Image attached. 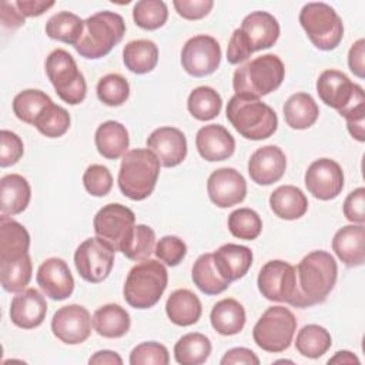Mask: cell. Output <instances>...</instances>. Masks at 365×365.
I'll return each mask as SVG.
<instances>
[{
	"mask_svg": "<svg viewBox=\"0 0 365 365\" xmlns=\"http://www.w3.org/2000/svg\"><path fill=\"white\" fill-rule=\"evenodd\" d=\"M33 265L29 254L0 261L1 285L7 292H21L31 279Z\"/></svg>",
	"mask_w": 365,
	"mask_h": 365,
	"instance_id": "obj_37",
	"label": "cell"
},
{
	"mask_svg": "<svg viewBox=\"0 0 365 365\" xmlns=\"http://www.w3.org/2000/svg\"><path fill=\"white\" fill-rule=\"evenodd\" d=\"M328 364H359V359L349 351H338L328 359Z\"/></svg>",
	"mask_w": 365,
	"mask_h": 365,
	"instance_id": "obj_60",
	"label": "cell"
},
{
	"mask_svg": "<svg viewBox=\"0 0 365 365\" xmlns=\"http://www.w3.org/2000/svg\"><path fill=\"white\" fill-rule=\"evenodd\" d=\"M317 93L327 106L335 108L341 115L352 108L365 106L362 87L352 83L339 70L322 71L317 80Z\"/></svg>",
	"mask_w": 365,
	"mask_h": 365,
	"instance_id": "obj_10",
	"label": "cell"
},
{
	"mask_svg": "<svg viewBox=\"0 0 365 365\" xmlns=\"http://www.w3.org/2000/svg\"><path fill=\"white\" fill-rule=\"evenodd\" d=\"M154 252L160 261L165 262L168 267H175L184 259L187 254V245L181 238L175 235H165L158 240Z\"/></svg>",
	"mask_w": 365,
	"mask_h": 365,
	"instance_id": "obj_49",
	"label": "cell"
},
{
	"mask_svg": "<svg viewBox=\"0 0 365 365\" xmlns=\"http://www.w3.org/2000/svg\"><path fill=\"white\" fill-rule=\"evenodd\" d=\"M365 188L359 187L348 194V197L344 201V215L348 221L354 224H362L365 222Z\"/></svg>",
	"mask_w": 365,
	"mask_h": 365,
	"instance_id": "obj_51",
	"label": "cell"
},
{
	"mask_svg": "<svg viewBox=\"0 0 365 365\" xmlns=\"http://www.w3.org/2000/svg\"><path fill=\"white\" fill-rule=\"evenodd\" d=\"M155 250V232L151 227L144 224L134 225L133 234L121 251L131 261H144Z\"/></svg>",
	"mask_w": 365,
	"mask_h": 365,
	"instance_id": "obj_45",
	"label": "cell"
},
{
	"mask_svg": "<svg viewBox=\"0 0 365 365\" xmlns=\"http://www.w3.org/2000/svg\"><path fill=\"white\" fill-rule=\"evenodd\" d=\"M168 362L170 355L167 348L154 341L137 345L130 354L131 365H167Z\"/></svg>",
	"mask_w": 365,
	"mask_h": 365,
	"instance_id": "obj_48",
	"label": "cell"
},
{
	"mask_svg": "<svg viewBox=\"0 0 365 365\" xmlns=\"http://www.w3.org/2000/svg\"><path fill=\"white\" fill-rule=\"evenodd\" d=\"M221 107V96L208 86L194 88L187 100V108L190 114L200 121H208L215 118L220 114Z\"/></svg>",
	"mask_w": 365,
	"mask_h": 365,
	"instance_id": "obj_40",
	"label": "cell"
},
{
	"mask_svg": "<svg viewBox=\"0 0 365 365\" xmlns=\"http://www.w3.org/2000/svg\"><path fill=\"white\" fill-rule=\"evenodd\" d=\"M0 20H1V24L6 29L16 30V29H19V27H21L24 24L26 17L16 7L14 1L3 0L0 3Z\"/></svg>",
	"mask_w": 365,
	"mask_h": 365,
	"instance_id": "obj_56",
	"label": "cell"
},
{
	"mask_svg": "<svg viewBox=\"0 0 365 365\" xmlns=\"http://www.w3.org/2000/svg\"><path fill=\"white\" fill-rule=\"evenodd\" d=\"M16 7L24 17H37L54 6V1H41V0H17L14 1Z\"/></svg>",
	"mask_w": 365,
	"mask_h": 365,
	"instance_id": "obj_58",
	"label": "cell"
},
{
	"mask_svg": "<svg viewBox=\"0 0 365 365\" xmlns=\"http://www.w3.org/2000/svg\"><path fill=\"white\" fill-rule=\"evenodd\" d=\"M305 187L309 194L322 201L338 197L344 188L341 165L331 158L315 160L305 173Z\"/></svg>",
	"mask_w": 365,
	"mask_h": 365,
	"instance_id": "obj_16",
	"label": "cell"
},
{
	"mask_svg": "<svg viewBox=\"0 0 365 365\" xmlns=\"http://www.w3.org/2000/svg\"><path fill=\"white\" fill-rule=\"evenodd\" d=\"M285 76V67L275 54H264L235 70L232 88L237 96L259 98L277 90Z\"/></svg>",
	"mask_w": 365,
	"mask_h": 365,
	"instance_id": "obj_4",
	"label": "cell"
},
{
	"mask_svg": "<svg viewBox=\"0 0 365 365\" xmlns=\"http://www.w3.org/2000/svg\"><path fill=\"white\" fill-rule=\"evenodd\" d=\"M240 31L251 53H254L275 44L279 37V24L277 19L267 11H252L244 17Z\"/></svg>",
	"mask_w": 365,
	"mask_h": 365,
	"instance_id": "obj_21",
	"label": "cell"
},
{
	"mask_svg": "<svg viewBox=\"0 0 365 365\" xmlns=\"http://www.w3.org/2000/svg\"><path fill=\"white\" fill-rule=\"evenodd\" d=\"M332 250L346 267H359L365 262V228L352 224L339 228L332 238Z\"/></svg>",
	"mask_w": 365,
	"mask_h": 365,
	"instance_id": "obj_24",
	"label": "cell"
},
{
	"mask_svg": "<svg viewBox=\"0 0 365 365\" xmlns=\"http://www.w3.org/2000/svg\"><path fill=\"white\" fill-rule=\"evenodd\" d=\"M346 120V127L349 134L364 143L365 141V106H361L358 108H352L348 113L342 115Z\"/></svg>",
	"mask_w": 365,
	"mask_h": 365,
	"instance_id": "obj_54",
	"label": "cell"
},
{
	"mask_svg": "<svg viewBox=\"0 0 365 365\" xmlns=\"http://www.w3.org/2000/svg\"><path fill=\"white\" fill-rule=\"evenodd\" d=\"M227 120L231 125L248 140H265L271 137L278 127L275 111L259 98L232 96L227 104Z\"/></svg>",
	"mask_w": 365,
	"mask_h": 365,
	"instance_id": "obj_2",
	"label": "cell"
},
{
	"mask_svg": "<svg viewBox=\"0 0 365 365\" xmlns=\"http://www.w3.org/2000/svg\"><path fill=\"white\" fill-rule=\"evenodd\" d=\"M191 275L197 288L207 295L221 294L230 287V282L225 281L217 271L214 257L210 252L202 254L197 258L192 265Z\"/></svg>",
	"mask_w": 365,
	"mask_h": 365,
	"instance_id": "obj_35",
	"label": "cell"
},
{
	"mask_svg": "<svg viewBox=\"0 0 365 365\" xmlns=\"http://www.w3.org/2000/svg\"><path fill=\"white\" fill-rule=\"evenodd\" d=\"M130 96L128 81L117 74L111 73L100 78L97 84V97L101 103L110 107H117L125 103Z\"/></svg>",
	"mask_w": 365,
	"mask_h": 365,
	"instance_id": "obj_46",
	"label": "cell"
},
{
	"mask_svg": "<svg viewBox=\"0 0 365 365\" xmlns=\"http://www.w3.org/2000/svg\"><path fill=\"white\" fill-rule=\"evenodd\" d=\"M93 225L98 238L107 241L115 251H123L133 234L135 215L128 207L111 202L98 210Z\"/></svg>",
	"mask_w": 365,
	"mask_h": 365,
	"instance_id": "obj_13",
	"label": "cell"
},
{
	"mask_svg": "<svg viewBox=\"0 0 365 365\" xmlns=\"http://www.w3.org/2000/svg\"><path fill=\"white\" fill-rule=\"evenodd\" d=\"M221 61L218 41L207 34H198L185 41L181 50V66L194 77L212 74Z\"/></svg>",
	"mask_w": 365,
	"mask_h": 365,
	"instance_id": "obj_14",
	"label": "cell"
},
{
	"mask_svg": "<svg viewBox=\"0 0 365 365\" xmlns=\"http://www.w3.org/2000/svg\"><path fill=\"white\" fill-rule=\"evenodd\" d=\"M214 262L220 275L228 281L242 278L252 264V251L245 245L224 244L214 254Z\"/></svg>",
	"mask_w": 365,
	"mask_h": 365,
	"instance_id": "obj_25",
	"label": "cell"
},
{
	"mask_svg": "<svg viewBox=\"0 0 365 365\" xmlns=\"http://www.w3.org/2000/svg\"><path fill=\"white\" fill-rule=\"evenodd\" d=\"M285 123L294 130H305L314 125L319 115L315 100L307 93L292 94L284 104Z\"/></svg>",
	"mask_w": 365,
	"mask_h": 365,
	"instance_id": "obj_33",
	"label": "cell"
},
{
	"mask_svg": "<svg viewBox=\"0 0 365 365\" xmlns=\"http://www.w3.org/2000/svg\"><path fill=\"white\" fill-rule=\"evenodd\" d=\"M83 184L88 194L94 197H104L111 191L113 175L106 165L93 164L84 171Z\"/></svg>",
	"mask_w": 365,
	"mask_h": 365,
	"instance_id": "obj_47",
	"label": "cell"
},
{
	"mask_svg": "<svg viewBox=\"0 0 365 365\" xmlns=\"http://www.w3.org/2000/svg\"><path fill=\"white\" fill-rule=\"evenodd\" d=\"M298 297L295 307L307 308L321 304L334 289L338 265L335 258L322 250L305 255L295 268Z\"/></svg>",
	"mask_w": 365,
	"mask_h": 365,
	"instance_id": "obj_1",
	"label": "cell"
},
{
	"mask_svg": "<svg viewBox=\"0 0 365 365\" xmlns=\"http://www.w3.org/2000/svg\"><path fill=\"white\" fill-rule=\"evenodd\" d=\"M269 205L272 212L282 220H298L308 210L305 194L295 185H279L271 192Z\"/></svg>",
	"mask_w": 365,
	"mask_h": 365,
	"instance_id": "obj_29",
	"label": "cell"
},
{
	"mask_svg": "<svg viewBox=\"0 0 365 365\" xmlns=\"http://www.w3.org/2000/svg\"><path fill=\"white\" fill-rule=\"evenodd\" d=\"M210 321L218 334L235 335L245 325V309L237 299L224 298L212 307Z\"/></svg>",
	"mask_w": 365,
	"mask_h": 365,
	"instance_id": "obj_32",
	"label": "cell"
},
{
	"mask_svg": "<svg viewBox=\"0 0 365 365\" xmlns=\"http://www.w3.org/2000/svg\"><path fill=\"white\" fill-rule=\"evenodd\" d=\"M90 312L77 304L61 307L51 319V331L56 338L67 345L84 342L91 334Z\"/></svg>",
	"mask_w": 365,
	"mask_h": 365,
	"instance_id": "obj_15",
	"label": "cell"
},
{
	"mask_svg": "<svg viewBox=\"0 0 365 365\" xmlns=\"http://www.w3.org/2000/svg\"><path fill=\"white\" fill-rule=\"evenodd\" d=\"M287 168V158L277 145L258 148L248 161V174L258 185H271L282 178Z\"/></svg>",
	"mask_w": 365,
	"mask_h": 365,
	"instance_id": "obj_20",
	"label": "cell"
},
{
	"mask_svg": "<svg viewBox=\"0 0 365 365\" xmlns=\"http://www.w3.org/2000/svg\"><path fill=\"white\" fill-rule=\"evenodd\" d=\"M0 167H10L14 165L24 153L21 138L9 130L0 131Z\"/></svg>",
	"mask_w": 365,
	"mask_h": 365,
	"instance_id": "obj_50",
	"label": "cell"
},
{
	"mask_svg": "<svg viewBox=\"0 0 365 365\" xmlns=\"http://www.w3.org/2000/svg\"><path fill=\"white\" fill-rule=\"evenodd\" d=\"M211 354L210 339L200 332L182 335L174 345V358L181 365H201Z\"/></svg>",
	"mask_w": 365,
	"mask_h": 365,
	"instance_id": "obj_36",
	"label": "cell"
},
{
	"mask_svg": "<svg viewBox=\"0 0 365 365\" xmlns=\"http://www.w3.org/2000/svg\"><path fill=\"white\" fill-rule=\"evenodd\" d=\"M221 365H258V356L248 348H232L228 349L220 361Z\"/></svg>",
	"mask_w": 365,
	"mask_h": 365,
	"instance_id": "obj_55",
	"label": "cell"
},
{
	"mask_svg": "<svg viewBox=\"0 0 365 365\" xmlns=\"http://www.w3.org/2000/svg\"><path fill=\"white\" fill-rule=\"evenodd\" d=\"M94 331L104 338H120L130 329L131 319L128 312L118 304H106L93 314Z\"/></svg>",
	"mask_w": 365,
	"mask_h": 365,
	"instance_id": "obj_30",
	"label": "cell"
},
{
	"mask_svg": "<svg viewBox=\"0 0 365 365\" xmlns=\"http://www.w3.org/2000/svg\"><path fill=\"white\" fill-rule=\"evenodd\" d=\"M51 98L41 90H23L13 100V111L19 120L27 124H34L40 113L50 106Z\"/></svg>",
	"mask_w": 365,
	"mask_h": 365,
	"instance_id": "obj_41",
	"label": "cell"
},
{
	"mask_svg": "<svg viewBox=\"0 0 365 365\" xmlns=\"http://www.w3.org/2000/svg\"><path fill=\"white\" fill-rule=\"evenodd\" d=\"M124 33V19L114 11L103 10L84 20L83 34L74 48L81 57L97 60L107 56L123 40Z\"/></svg>",
	"mask_w": 365,
	"mask_h": 365,
	"instance_id": "obj_5",
	"label": "cell"
},
{
	"mask_svg": "<svg viewBox=\"0 0 365 365\" xmlns=\"http://www.w3.org/2000/svg\"><path fill=\"white\" fill-rule=\"evenodd\" d=\"M299 23L311 43L324 51L334 50L344 37V24L327 3H307L299 13Z\"/></svg>",
	"mask_w": 365,
	"mask_h": 365,
	"instance_id": "obj_7",
	"label": "cell"
},
{
	"mask_svg": "<svg viewBox=\"0 0 365 365\" xmlns=\"http://www.w3.org/2000/svg\"><path fill=\"white\" fill-rule=\"evenodd\" d=\"M147 148L158 157L161 165L170 168L184 161L187 155V138L175 127H160L147 138Z\"/></svg>",
	"mask_w": 365,
	"mask_h": 365,
	"instance_id": "obj_19",
	"label": "cell"
},
{
	"mask_svg": "<svg viewBox=\"0 0 365 365\" xmlns=\"http://www.w3.org/2000/svg\"><path fill=\"white\" fill-rule=\"evenodd\" d=\"M134 23L144 30H157L168 19L167 4L161 0H141L133 9Z\"/></svg>",
	"mask_w": 365,
	"mask_h": 365,
	"instance_id": "obj_43",
	"label": "cell"
},
{
	"mask_svg": "<svg viewBox=\"0 0 365 365\" xmlns=\"http://www.w3.org/2000/svg\"><path fill=\"white\" fill-rule=\"evenodd\" d=\"M88 364L93 365H121L123 359L121 356L114 352V351H108V349H103L96 352L90 359Z\"/></svg>",
	"mask_w": 365,
	"mask_h": 365,
	"instance_id": "obj_59",
	"label": "cell"
},
{
	"mask_svg": "<svg viewBox=\"0 0 365 365\" xmlns=\"http://www.w3.org/2000/svg\"><path fill=\"white\" fill-rule=\"evenodd\" d=\"M31 197L29 181L20 174H7L0 180V211L1 215H17L23 212Z\"/></svg>",
	"mask_w": 365,
	"mask_h": 365,
	"instance_id": "obj_26",
	"label": "cell"
},
{
	"mask_svg": "<svg viewBox=\"0 0 365 365\" xmlns=\"http://www.w3.org/2000/svg\"><path fill=\"white\" fill-rule=\"evenodd\" d=\"M348 66L351 71L359 77H365V40L359 38L356 40L348 53Z\"/></svg>",
	"mask_w": 365,
	"mask_h": 365,
	"instance_id": "obj_57",
	"label": "cell"
},
{
	"mask_svg": "<svg viewBox=\"0 0 365 365\" xmlns=\"http://www.w3.org/2000/svg\"><path fill=\"white\" fill-rule=\"evenodd\" d=\"M195 145L200 155L207 161H224L235 151V140L220 124H208L198 130Z\"/></svg>",
	"mask_w": 365,
	"mask_h": 365,
	"instance_id": "obj_23",
	"label": "cell"
},
{
	"mask_svg": "<svg viewBox=\"0 0 365 365\" xmlns=\"http://www.w3.org/2000/svg\"><path fill=\"white\" fill-rule=\"evenodd\" d=\"M30 235L24 225L16 220L0 217V261L11 259L29 254Z\"/></svg>",
	"mask_w": 365,
	"mask_h": 365,
	"instance_id": "obj_31",
	"label": "cell"
},
{
	"mask_svg": "<svg viewBox=\"0 0 365 365\" xmlns=\"http://www.w3.org/2000/svg\"><path fill=\"white\" fill-rule=\"evenodd\" d=\"M115 250L104 240L91 237L84 240L74 252V265L78 275L91 284L104 281L114 265Z\"/></svg>",
	"mask_w": 365,
	"mask_h": 365,
	"instance_id": "obj_11",
	"label": "cell"
},
{
	"mask_svg": "<svg viewBox=\"0 0 365 365\" xmlns=\"http://www.w3.org/2000/svg\"><path fill=\"white\" fill-rule=\"evenodd\" d=\"M46 314V298L36 288H26L11 299L10 319L19 328L33 329L41 325Z\"/></svg>",
	"mask_w": 365,
	"mask_h": 365,
	"instance_id": "obj_22",
	"label": "cell"
},
{
	"mask_svg": "<svg viewBox=\"0 0 365 365\" xmlns=\"http://www.w3.org/2000/svg\"><path fill=\"white\" fill-rule=\"evenodd\" d=\"M331 344V335L324 327L309 324L298 331L295 348L302 356L317 359L327 354Z\"/></svg>",
	"mask_w": 365,
	"mask_h": 365,
	"instance_id": "obj_39",
	"label": "cell"
},
{
	"mask_svg": "<svg viewBox=\"0 0 365 365\" xmlns=\"http://www.w3.org/2000/svg\"><path fill=\"white\" fill-rule=\"evenodd\" d=\"M36 279L41 291L54 301H63L74 291V278L70 268L64 259L57 257L47 258L40 264Z\"/></svg>",
	"mask_w": 365,
	"mask_h": 365,
	"instance_id": "obj_18",
	"label": "cell"
},
{
	"mask_svg": "<svg viewBox=\"0 0 365 365\" xmlns=\"http://www.w3.org/2000/svg\"><path fill=\"white\" fill-rule=\"evenodd\" d=\"M168 282L165 267L157 259H144L127 274L123 295L125 302L137 309L154 307L163 297Z\"/></svg>",
	"mask_w": 365,
	"mask_h": 365,
	"instance_id": "obj_6",
	"label": "cell"
},
{
	"mask_svg": "<svg viewBox=\"0 0 365 365\" xmlns=\"http://www.w3.org/2000/svg\"><path fill=\"white\" fill-rule=\"evenodd\" d=\"M125 67L135 74H145L154 70L158 63V47L151 40H133L123 50Z\"/></svg>",
	"mask_w": 365,
	"mask_h": 365,
	"instance_id": "obj_34",
	"label": "cell"
},
{
	"mask_svg": "<svg viewBox=\"0 0 365 365\" xmlns=\"http://www.w3.org/2000/svg\"><path fill=\"white\" fill-rule=\"evenodd\" d=\"M257 285L262 297L275 302H287L295 307L298 297L295 267L282 261L272 259L262 265Z\"/></svg>",
	"mask_w": 365,
	"mask_h": 365,
	"instance_id": "obj_12",
	"label": "cell"
},
{
	"mask_svg": "<svg viewBox=\"0 0 365 365\" xmlns=\"http://www.w3.org/2000/svg\"><path fill=\"white\" fill-rule=\"evenodd\" d=\"M297 329L295 315L285 307H269L252 329L254 342L267 352H282L289 348Z\"/></svg>",
	"mask_w": 365,
	"mask_h": 365,
	"instance_id": "obj_9",
	"label": "cell"
},
{
	"mask_svg": "<svg viewBox=\"0 0 365 365\" xmlns=\"http://www.w3.org/2000/svg\"><path fill=\"white\" fill-rule=\"evenodd\" d=\"M33 125L43 135L48 138H57L67 133L70 127V114L61 106L51 103L40 113Z\"/></svg>",
	"mask_w": 365,
	"mask_h": 365,
	"instance_id": "obj_42",
	"label": "cell"
},
{
	"mask_svg": "<svg viewBox=\"0 0 365 365\" xmlns=\"http://www.w3.org/2000/svg\"><path fill=\"white\" fill-rule=\"evenodd\" d=\"M97 151L108 160H117L127 153L130 137L127 128L118 121H106L98 125L94 135Z\"/></svg>",
	"mask_w": 365,
	"mask_h": 365,
	"instance_id": "obj_28",
	"label": "cell"
},
{
	"mask_svg": "<svg viewBox=\"0 0 365 365\" xmlns=\"http://www.w3.org/2000/svg\"><path fill=\"white\" fill-rule=\"evenodd\" d=\"M228 230L240 240L252 241L261 234L262 221L254 210L238 208L228 215Z\"/></svg>",
	"mask_w": 365,
	"mask_h": 365,
	"instance_id": "obj_44",
	"label": "cell"
},
{
	"mask_svg": "<svg viewBox=\"0 0 365 365\" xmlns=\"http://www.w3.org/2000/svg\"><path fill=\"white\" fill-rule=\"evenodd\" d=\"M177 13L187 20H200L205 17L212 6V0H174L173 1Z\"/></svg>",
	"mask_w": 365,
	"mask_h": 365,
	"instance_id": "obj_52",
	"label": "cell"
},
{
	"mask_svg": "<svg viewBox=\"0 0 365 365\" xmlns=\"http://www.w3.org/2000/svg\"><path fill=\"white\" fill-rule=\"evenodd\" d=\"M210 200L220 208H228L244 201L247 195V182L235 168H218L211 173L207 181Z\"/></svg>",
	"mask_w": 365,
	"mask_h": 365,
	"instance_id": "obj_17",
	"label": "cell"
},
{
	"mask_svg": "<svg viewBox=\"0 0 365 365\" xmlns=\"http://www.w3.org/2000/svg\"><path fill=\"white\" fill-rule=\"evenodd\" d=\"M84 20L70 11H58L46 23V34L71 46H76L83 34Z\"/></svg>",
	"mask_w": 365,
	"mask_h": 365,
	"instance_id": "obj_38",
	"label": "cell"
},
{
	"mask_svg": "<svg viewBox=\"0 0 365 365\" xmlns=\"http://www.w3.org/2000/svg\"><path fill=\"white\" fill-rule=\"evenodd\" d=\"M46 73L57 96L64 103L76 106L86 98L87 84L84 76L68 51L63 48L51 51L46 58Z\"/></svg>",
	"mask_w": 365,
	"mask_h": 365,
	"instance_id": "obj_8",
	"label": "cell"
},
{
	"mask_svg": "<svg viewBox=\"0 0 365 365\" xmlns=\"http://www.w3.org/2000/svg\"><path fill=\"white\" fill-rule=\"evenodd\" d=\"M158 175V157L148 148H135L123 155L118 171V187L130 200L141 201L154 191Z\"/></svg>",
	"mask_w": 365,
	"mask_h": 365,
	"instance_id": "obj_3",
	"label": "cell"
},
{
	"mask_svg": "<svg viewBox=\"0 0 365 365\" xmlns=\"http://www.w3.org/2000/svg\"><path fill=\"white\" fill-rule=\"evenodd\" d=\"M251 50L248 47V44L245 43L240 29L234 30L230 41H228V47H227V60L230 64H240L242 61H245L250 56H251Z\"/></svg>",
	"mask_w": 365,
	"mask_h": 365,
	"instance_id": "obj_53",
	"label": "cell"
},
{
	"mask_svg": "<svg viewBox=\"0 0 365 365\" xmlns=\"http://www.w3.org/2000/svg\"><path fill=\"white\" fill-rule=\"evenodd\" d=\"M165 312L173 324L190 327L198 322L201 317V301L190 289H175L165 302Z\"/></svg>",
	"mask_w": 365,
	"mask_h": 365,
	"instance_id": "obj_27",
	"label": "cell"
}]
</instances>
